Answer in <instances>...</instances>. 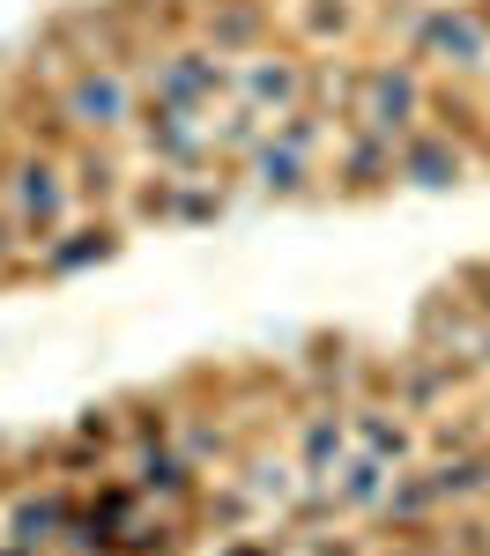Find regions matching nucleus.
Wrapping results in <instances>:
<instances>
[{
  "label": "nucleus",
  "mask_w": 490,
  "mask_h": 556,
  "mask_svg": "<svg viewBox=\"0 0 490 556\" xmlns=\"http://www.w3.org/2000/svg\"><path fill=\"white\" fill-rule=\"evenodd\" d=\"M67 104H75L83 127H127L134 119V97H127L120 75H83V83L67 89Z\"/></svg>",
  "instance_id": "obj_1"
},
{
  "label": "nucleus",
  "mask_w": 490,
  "mask_h": 556,
  "mask_svg": "<svg viewBox=\"0 0 490 556\" xmlns=\"http://www.w3.org/2000/svg\"><path fill=\"white\" fill-rule=\"evenodd\" d=\"M409 112H416V83L394 75V67H379L372 89H364V127H372V134H401V127H409Z\"/></svg>",
  "instance_id": "obj_2"
},
{
  "label": "nucleus",
  "mask_w": 490,
  "mask_h": 556,
  "mask_svg": "<svg viewBox=\"0 0 490 556\" xmlns=\"http://www.w3.org/2000/svg\"><path fill=\"white\" fill-rule=\"evenodd\" d=\"M15 215H23L30 230L60 223V178H52V164H23V172H15Z\"/></svg>",
  "instance_id": "obj_3"
},
{
  "label": "nucleus",
  "mask_w": 490,
  "mask_h": 556,
  "mask_svg": "<svg viewBox=\"0 0 490 556\" xmlns=\"http://www.w3.org/2000/svg\"><path fill=\"white\" fill-rule=\"evenodd\" d=\"M424 45H431V52H453L461 67H476L490 38H483V23H468V15H439V23L424 30Z\"/></svg>",
  "instance_id": "obj_4"
},
{
  "label": "nucleus",
  "mask_w": 490,
  "mask_h": 556,
  "mask_svg": "<svg viewBox=\"0 0 490 556\" xmlns=\"http://www.w3.org/2000/svg\"><path fill=\"white\" fill-rule=\"evenodd\" d=\"M216 89V67L201 60V52H178L172 67H164V104H193V97H209Z\"/></svg>",
  "instance_id": "obj_5"
},
{
  "label": "nucleus",
  "mask_w": 490,
  "mask_h": 556,
  "mask_svg": "<svg viewBox=\"0 0 490 556\" xmlns=\"http://www.w3.org/2000/svg\"><path fill=\"white\" fill-rule=\"evenodd\" d=\"M401 172H409V178H424V186H445V172L461 178V156H445L439 141H416V149L401 156Z\"/></svg>",
  "instance_id": "obj_6"
},
{
  "label": "nucleus",
  "mask_w": 490,
  "mask_h": 556,
  "mask_svg": "<svg viewBox=\"0 0 490 556\" xmlns=\"http://www.w3.org/2000/svg\"><path fill=\"white\" fill-rule=\"evenodd\" d=\"M305 141H312L305 127H290V141H282V156L267 149V156H261V186H298V164H305Z\"/></svg>",
  "instance_id": "obj_7"
}]
</instances>
